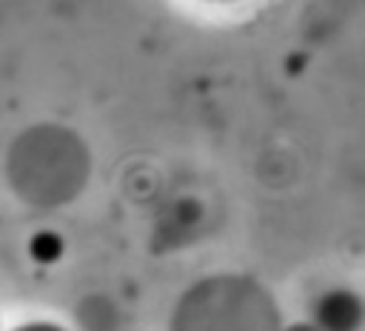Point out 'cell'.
Wrapping results in <instances>:
<instances>
[{
    "label": "cell",
    "mask_w": 365,
    "mask_h": 331,
    "mask_svg": "<svg viewBox=\"0 0 365 331\" xmlns=\"http://www.w3.org/2000/svg\"><path fill=\"white\" fill-rule=\"evenodd\" d=\"M177 331H282V325L274 322L265 302L240 308L225 302H197L177 320Z\"/></svg>",
    "instance_id": "1"
},
{
    "label": "cell",
    "mask_w": 365,
    "mask_h": 331,
    "mask_svg": "<svg viewBox=\"0 0 365 331\" xmlns=\"http://www.w3.org/2000/svg\"><path fill=\"white\" fill-rule=\"evenodd\" d=\"M319 331H362L365 328V300L359 291L334 285L317 294L308 317Z\"/></svg>",
    "instance_id": "2"
},
{
    "label": "cell",
    "mask_w": 365,
    "mask_h": 331,
    "mask_svg": "<svg viewBox=\"0 0 365 331\" xmlns=\"http://www.w3.org/2000/svg\"><path fill=\"white\" fill-rule=\"evenodd\" d=\"M63 237L57 234V231H51V228H43V231H37L31 240H29V254H31V260L34 263H40V265H51V263H57L60 257H63Z\"/></svg>",
    "instance_id": "3"
},
{
    "label": "cell",
    "mask_w": 365,
    "mask_h": 331,
    "mask_svg": "<svg viewBox=\"0 0 365 331\" xmlns=\"http://www.w3.org/2000/svg\"><path fill=\"white\" fill-rule=\"evenodd\" d=\"M11 331H68V328H63L57 322H48V320H31V322H23Z\"/></svg>",
    "instance_id": "4"
},
{
    "label": "cell",
    "mask_w": 365,
    "mask_h": 331,
    "mask_svg": "<svg viewBox=\"0 0 365 331\" xmlns=\"http://www.w3.org/2000/svg\"><path fill=\"white\" fill-rule=\"evenodd\" d=\"M282 331H319L311 320H294V322H288V325H282Z\"/></svg>",
    "instance_id": "5"
}]
</instances>
